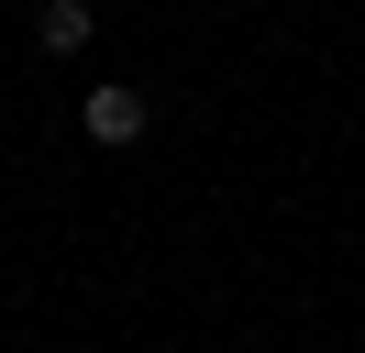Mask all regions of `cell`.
I'll list each match as a JSON object with an SVG mask.
<instances>
[{"label":"cell","instance_id":"7a4b0ae2","mask_svg":"<svg viewBox=\"0 0 365 353\" xmlns=\"http://www.w3.org/2000/svg\"><path fill=\"white\" fill-rule=\"evenodd\" d=\"M34 33H45V56H78V44L100 33V11H89V0H45V11H34Z\"/></svg>","mask_w":365,"mask_h":353},{"label":"cell","instance_id":"6da1fadb","mask_svg":"<svg viewBox=\"0 0 365 353\" xmlns=\"http://www.w3.org/2000/svg\"><path fill=\"white\" fill-rule=\"evenodd\" d=\"M144 122H155V110H144V88H89V100H78V132H89V144H144Z\"/></svg>","mask_w":365,"mask_h":353}]
</instances>
